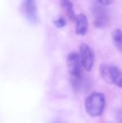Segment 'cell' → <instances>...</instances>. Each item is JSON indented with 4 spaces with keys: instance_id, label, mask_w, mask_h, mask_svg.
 I'll return each mask as SVG.
<instances>
[{
    "instance_id": "6da1fadb",
    "label": "cell",
    "mask_w": 122,
    "mask_h": 123,
    "mask_svg": "<svg viewBox=\"0 0 122 123\" xmlns=\"http://www.w3.org/2000/svg\"><path fill=\"white\" fill-rule=\"evenodd\" d=\"M85 110L89 116L93 117H99L103 113L105 105V97L102 93L94 92L85 100Z\"/></svg>"
},
{
    "instance_id": "7a4b0ae2",
    "label": "cell",
    "mask_w": 122,
    "mask_h": 123,
    "mask_svg": "<svg viewBox=\"0 0 122 123\" xmlns=\"http://www.w3.org/2000/svg\"><path fill=\"white\" fill-rule=\"evenodd\" d=\"M99 71L102 78L107 83L122 88V71L119 68L108 65H101Z\"/></svg>"
},
{
    "instance_id": "3957f363",
    "label": "cell",
    "mask_w": 122,
    "mask_h": 123,
    "mask_svg": "<svg viewBox=\"0 0 122 123\" xmlns=\"http://www.w3.org/2000/svg\"><path fill=\"white\" fill-rule=\"evenodd\" d=\"M67 66L73 79H80L83 77V65L80 58V55L76 52H71L67 56Z\"/></svg>"
},
{
    "instance_id": "277c9868",
    "label": "cell",
    "mask_w": 122,
    "mask_h": 123,
    "mask_svg": "<svg viewBox=\"0 0 122 123\" xmlns=\"http://www.w3.org/2000/svg\"><path fill=\"white\" fill-rule=\"evenodd\" d=\"M80 58L83 68L87 71H90L94 62V55L92 49L86 44H82L80 47Z\"/></svg>"
},
{
    "instance_id": "5b68a950",
    "label": "cell",
    "mask_w": 122,
    "mask_h": 123,
    "mask_svg": "<svg viewBox=\"0 0 122 123\" xmlns=\"http://www.w3.org/2000/svg\"><path fill=\"white\" fill-rule=\"evenodd\" d=\"M75 20L76 22L75 33L79 35H85L87 33L89 26L88 19H87L86 16L83 13H80V14L75 15Z\"/></svg>"
},
{
    "instance_id": "8992f818",
    "label": "cell",
    "mask_w": 122,
    "mask_h": 123,
    "mask_svg": "<svg viewBox=\"0 0 122 123\" xmlns=\"http://www.w3.org/2000/svg\"><path fill=\"white\" fill-rule=\"evenodd\" d=\"M94 13V25L96 27H105L108 24V16L106 14L105 11L102 8H96Z\"/></svg>"
},
{
    "instance_id": "52a82bcc",
    "label": "cell",
    "mask_w": 122,
    "mask_h": 123,
    "mask_svg": "<svg viewBox=\"0 0 122 123\" xmlns=\"http://www.w3.org/2000/svg\"><path fill=\"white\" fill-rule=\"evenodd\" d=\"M23 12L31 21L36 19V6L34 0H25L23 3Z\"/></svg>"
},
{
    "instance_id": "ba28073f",
    "label": "cell",
    "mask_w": 122,
    "mask_h": 123,
    "mask_svg": "<svg viewBox=\"0 0 122 123\" xmlns=\"http://www.w3.org/2000/svg\"><path fill=\"white\" fill-rule=\"evenodd\" d=\"M60 4L62 8L64 11L65 14L67 15V17L71 21L75 20V10H74V6L72 2L70 0H60Z\"/></svg>"
},
{
    "instance_id": "9c48e42d",
    "label": "cell",
    "mask_w": 122,
    "mask_h": 123,
    "mask_svg": "<svg viewBox=\"0 0 122 123\" xmlns=\"http://www.w3.org/2000/svg\"><path fill=\"white\" fill-rule=\"evenodd\" d=\"M112 39L118 50L122 53V31L121 29H115L112 33Z\"/></svg>"
},
{
    "instance_id": "30bf717a",
    "label": "cell",
    "mask_w": 122,
    "mask_h": 123,
    "mask_svg": "<svg viewBox=\"0 0 122 123\" xmlns=\"http://www.w3.org/2000/svg\"><path fill=\"white\" fill-rule=\"evenodd\" d=\"M54 25H55L56 27L63 28V27H64L65 25H66V22H65V20L63 18H58L57 20H54Z\"/></svg>"
},
{
    "instance_id": "8fae6325",
    "label": "cell",
    "mask_w": 122,
    "mask_h": 123,
    "mask_svg": "<svg viewBox=\"0 0 122 123\" xmlns=\"http://www.w3.org/2000/svg\"><path fill=\"white\" fill-rule=\"evenodd\" d=\"M100 4L104 5V6H106V5H110L114 2V0H98Z\"/></svg>"
},
{
    "instance_id": "7c38bea8",
    "label": "cell",
    "mask_w": 122,
    "mask_h": 123,
    "mask_svg": "<svg viewBox=\"0 0 122 123\" xmlns=\"http://www.w3.org/2000/svg\"><path fill=\"white\" fill-rule=\"evenodd\" d=\"M119 123H122V112L119 116Z\"/></svg>"
},
{
    "instance_id": "4fadbf2b",
    "label": "cell",
    "mask_w": 122,
    "mask_h": 123,
    "mask_svg": "<svg viewBox=\"0 0 122 123\" xmlns=\"http://www.w3.org/2000/svg\"><path fill=\"white\" fill-rule=\"evenodd\" d=\"M54 123H59V122H54Z\"/></svg>"
}]
</instances>
